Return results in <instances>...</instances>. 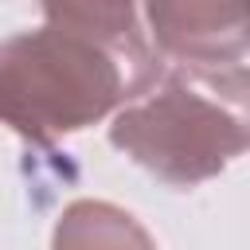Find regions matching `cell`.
I'll return each instance as SVG.
<instances>
[{"label":"cell","instance_id":"cell-1","mask_svg":"<svg viewBox=\"0 0 250 250\" xmlns=\"http://www.w3.org/2000/svg\"><path fill=\"white\" fill-rule=\"evenodd\" d=\"M164 59L133 4H47L0 43V121L35 145L78 133L156 90Z\"/></svg>","mask_w":250,"mask_h":250},{"label":"cell","instance_id":"cell-2","mask_svg":"<svg viewBox=\"0 0 250 250\" xmlns=\"http://www.w3.org/2000/svg\"><path fill=\"white\" fill-rule=\"evenodd\" d=\"M109 145L156 180L195 188L246 152V117L242 109L195 90L184 74L164 70L152 94L113 117Z\"/></svg>","mask_w":250,"mask_h":250},{"label":"cell","instance_id":"cell-3","mask_svg":"<svg viewBox=\"0 0 250 250\" xmlns=\"http://www.w3.org/2000/svg\"><path fill=\"white\" fill-rule=\"evenodd\" d=\"M148 43L160 59L176 62V74L203 82L234 109L246 105V20L238 4H148Z\"/></svg>","mask_w":250,"mask_h":250},{"label":"cell","instance_id":"cell-4","mask_svg":"<svg viewBox=\"0 0 250 250\" xmlns=\"http://www.w3.org/2000/svg\"><path fill=\"white\" fill-rule=\"evenodd\" d=\"M51 250H156V242L125 207L105 199H74L55 223Z\"/></svg>","mask_w":250,"mask_h":250}]
</instances>
